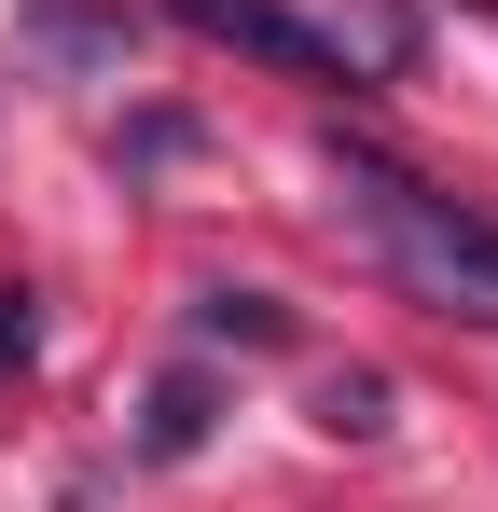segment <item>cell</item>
Listing matches in <instances>:
<instances>
[{
    "label": "cell",
    "mask_w": 498,
    "mask_h": 512,
    "mask_svg": "<svg viewBox=\"0 0 498 512\" xmlns=\"http://www.w3.org/2000/svg\"><path fill=\"white\" fill-rule=\"evenodd\" d=\"M332 180H346V222L388 250V277H402L415 305L485 319V333H498V208L443 194V180H415L402 153H374V139H332Z\"/></svg>",
    "instance_id": "obj_1"
},
{
    "label": "cell",
    "mask_w": 498,
    "mask_h": 512,
    "mask_svg": "<svg viewBox=\"0 0 498 512\" xmlns=\"http://www.w3.org/2000/svg\"><path fill=\"white\" fill-rule=\"evenodd\" d=\"M194 42H222L249 70H291V84H360V42L319 28V14H291V0H166Z\"/></svg>",
    "instance_id": "obj_2"
},
{
    "label": "cell",
    "mask_w": 498,
    "mask_h": 512,
    "mask_svg": "<svg viewBox=\"0 0 498 512\" xmlns=\"http://www.w3.org/2000/svg\"><path fill=\"white\" fill-rule=\"evenodd\" d=\"M28 56H56V70H125L139 28H125V14H83V0H42V14H28Z\"/></svg>",
    "instance_id": "obj_3"
},
{
    "label": "cell",
    "mask_w": 498,
    "mask_h": 512,
    "mask_svg": "<svg viewBox=\"0 0 498 512\" xmlns=\"http://www.w3.org/2000/svg\"><path fill=\"white\" fill-rule=\"evenodd\" d=\"M194 333L208 346H291V305L277 291H194Z\"/></svg>",
    "instance_id": "obj_4"
},
{
    "label": "cell",
    "mask_w": 498,
    "mask_h": 512,
    "mask_svg": "<svg viewBox=\"0 0 498 512\" xmlns=\"http://www.w3.org/2000/svg\"><path fill=\"white\" fill-rule=\"evenodd\" d=\"M194 443H208V374H166L139 416V457H194Z\"/></svg>",
    "instance_id": "obj_5"
},
{
    "label": "cell",
    "mask_w": 498,
    "mask_h": 512,
    "mask_svg": "<svg viewBox=\"0 0 498 512\" xmlns=\"http://www.w3.org/2000/svg\"><path fill=\"white\" fill-rule=\"evenodd\" d=\"M319 429L332 443H374L388 429V374H319Z\"/></svg>",
    "instance_id": "obj_6"
}]
</instances>
